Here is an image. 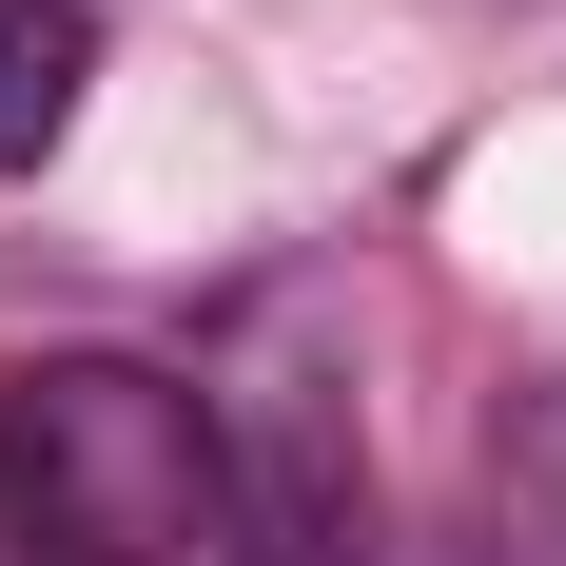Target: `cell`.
I'll list each match as a JSON object with an SVG mask.
<instances>
[{"instance_id":"6da1fadb","label":"cell","mask_w":566,"mask_h":566,"mask_svg":"<svg viewBox=\"0 0 566 566\" xmlns=\"http://www.w3.org/2000/svg\"><path fill=\"white\" fill-rule=\"evenodd\" d=\"M78 78H98V20H78V0H0V176H20V157H59Z\"/></svg>"}]
</instances>
